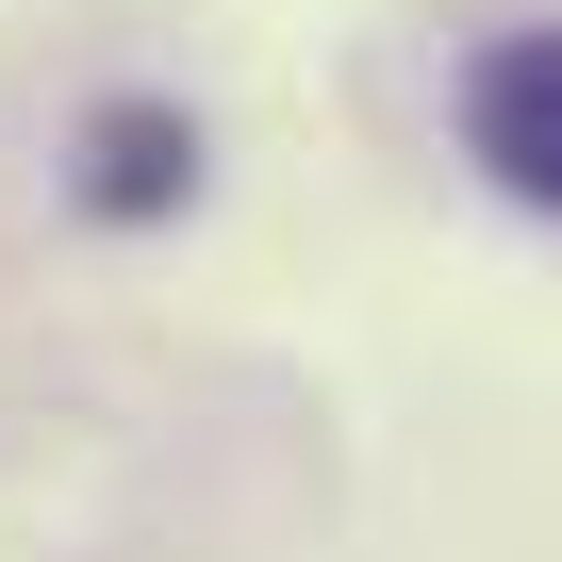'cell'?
I'll list each match as a JSON object with an SVG mask.
<instances>
[{"label": "cell", "instance_id": "cell-1", "mask_svg": "<svg viewBox=\"0 0 562 562\" xmlns=\"http://www.w3.org/2000/svg\"><path fill=\"white\" fill-rule=\"evenodd\" d=\"M463 133L529 215H562V34H496L480 83H463Z\"/></svg>", "mask_w": 562, "mask_h": 562}, {"label": "cell", "instance_id": "cell-2", "mask_svg": "<svg viewBox=\"0 0 562 562\" xmlns=\"http://www.w3.org/2000/svg\"><path fill=\"white\" fill-rule=\"evenodd\" d=\"M182 199H199V116H182V100H100V116H83V215L149 232V215H182Z\"/></svg>", "mask_w": 562, "mask_h": 562}]
</instances>
